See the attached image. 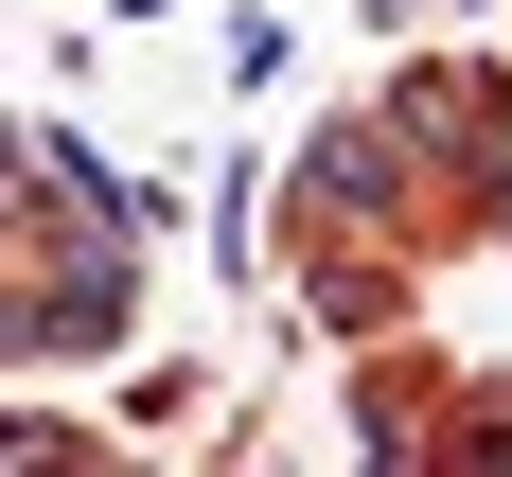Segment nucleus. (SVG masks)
I'll list each match as a JSON object with an SVG mask.
<instances>
[{
    "label": "nucleus",
    "mask_w": 512,
    "mask_h": 477,
    "mask_svg": "<svg viewBox=\"0 0 512 477\" xmlns=\"http://www.w3.org/2000/svg\"><path fill=\"white\" fill-rule=\"evenodd\" d=\"M124 318H142V283H124V248H71L18 301V354H124Z\"/></svg>",
    "instance_id": "1"
},
{
    "label": "nucleus",
    "mask_w": 512,
    "mask_h": 477,
    "mask_svg": "<svg viewBox=\"0 0 512 477\" xmlns=\"http://www.w3.org/2000/svg\"><path fill=\"white\" fill-rule=\"evenodd\" d=\"M301 195L354 212V230H389V212H407V124H318V142H301Z\"/></svg>",
    "instance_id": "2"
},
{
    "label": "nucleus",
    "mask_w": 512,
    "mask_h": 477,
    "mask_svg": "<svg viewBox=\"0 0 512 477\" xmlns=\"http://www.w3.org/2000/svg\"><path fill=\"white\" fill-rule=\"evenodd\" d=\"M36 212V124H0V230Z\"/></svg>",
    "instance_id": "3"
},
{
    "label": "nucleus",
    "mask_w": 512,
    "mask_h": 477,
    "mask_svg": "<svg viewBox=\"0 0 512 477\" xmlns=\"http://www.w3.org/2000/svg\"><path fill=\"white\" fill-rule=\"evenodd\" d=\"M0 354H18V283H0Z\"/></svg>",
    "instance_id": "4"
}]
</instances>
